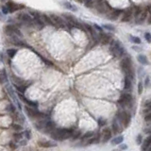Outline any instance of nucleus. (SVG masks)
<instances>
[{"mask_svg": "<svg viewBox=\"0 0 151 151\" xmlns=\"http://www.w3.org/2000/svg\"><path fill=\"white\" fill-rule=\"evenodd\" d=\"M74 129H57L51 132V138L56 141H62L72 136Z\"/></svg>", "mask_w": 151, "mask_h": 151, "instance_id": "1", "label": "nucleus"}, {"mask_svg": "<svg viewBox=\"0 0 151 151\" xmlns=\"http://www.w3.org/2000/svg\"><path fill=\"white\" fill-rule=\"evenodd\" d=\"M110 51L116 58H121L125 54V49L123 47L122 43L118 41H112L111 46H110Z\"/></svg>", "mask_w": 151, "mask_h": 151, "instance_id": "2", "label": "nucleus"}, {"mask_svg": "<svg viewBox=\"0 0 151 151\" xmlns=\"http://www.w3.org/2000/svg\"><path fill=\"white\" fill-rule=\"evenodd\" d=\"M121 68L124 71L125 75L129 77L130 79H133V71H132V65H131V60L130 58L126 57L124 58L121 61Z\"/></svg>", "mask_w": 151, "mask_h": 151, "instance_id": "3", "label": "nucleus"}, {"mask_svg": "<svg viewBox=\"0 0 151 151\" xmlns=\"http://www.w3.org/2000/svg\"><path fill=\"white\" fill-rule=\"evenodd\" d=\"M116 117L118 118V120L120 122L122 123L124 127L129 126L130 123V120H131L130 114L127 112H118L117 114H116Z\"/></svg>", "mask_w": 151, "mask_h": 151, "instance_id": "4", "label": "nucleus"}, {"mask_svg": "<svg viewBox=\"0 0 151 151\" xmlns=\"http://www.w3.org/2000/svg\"><path fill=\"white\" fill-rule=\"evenodd\" d=\"M17 20L20 21L21 23L25 24L26 26H29V27H32L33 26V20L31 19V16H29V14L25 13V12H21L17 15Z\"/></svg>", "mask_w": 151, "mask_h": 151, "instance_id": "5", "label": "nucleus"}, {"mask_svg": "<svg viewBox=\"0 0 151 151\" xmlns=\"http://www.w3.org/2000/svg\"><path fill=\"white\" fill-rule=\"evenodd\" d=\"M5 33L7 34L8 36H21V33L19 31V29H17V27L14 25H8L5 27Z\"/></svg>", "mask_w": 151, "mask_h": 151, "instance_id": "6", "label": "nucleus"}, {"mask_svg": "<svg viewBox=\"0 0 151 151\" xmlns=\"http://www.w3.org/2000/svg\"><path fill=\"white\" fill-rule=\"evenodd\" d=\"M131 101H132V96L130 95V94H123L118 100L119 105H121L122 107H128V106H130L131 104Z\"/></svg>", "mask_w": 151, "mask_h": 151, "instance_id": "7", "label": "nucleus"}, {"mask_svg": "<svg viewBox=\"0 0 151 151\" xmlns=\"http://www.w3.org/2000/svg\"><path fill=\"white\" fill-rule=\"evenodd\" d=\"M146 16H147V11H142L141 9L138 8L136 11V13H135V21H136L137 24L140 25V24H142L145 20Z\"/></svg>", "mask_w": 151, "mask_h": 151, "instance_id": "8", "label": "nucleus"}, {"mask_svg": "<svg viewBox=\"0 0 151 151\" xmlns=\"http://www.w3.org/2000/svg\"><path fill=\"white\" fill-rule=\"evenodd\" d=\"M7 7L9 9V11L10 12H14V11H18V10H21V9H24L25 6L24 5H19V4H16L12 1H9L7 3Z\"/></svg>", "mask_w": 151, "mask_h": 151, "instance_id": "9", "label": "nucleus"}, {"mask_svg": "<svg viewBox=\"0 0 151 151\" xmlns=\"http://www.w3.org/2000/svg\"><path fill=\"white\" fill-rule=\"evenodd\" d=\"M50 18L52 19V21H53V23H54V25L57 26V27L63 28V27L65 26V23H64V21L62 20V18H61V17H60V16H58V15L51 14Z\"/></svg>", "mask_w": 151, "mask_h": 151, "instance_id": "10", "label": "nucleus"}, {"mask_svg": "<svg viewBox=\"0 0 151 151\" xmlns=\"http://www.w3.org/2000/svg\"><path fill=\"white\" fill-rule=\"evenodd\" d=\"M96 9L98 11H100L102 13H105L108 10H111L112 8H110V6H109L106 2L102 1V2H98V3L96 4Z\"/></svg>", "mask_w": 151, "mask_h": 151, "instance_id": "11", "label": "nucleus"}, {"mask_svg": "<svg viewBox=\"0 0 151 151\" xmlns=\"http://www.w3.org/2000/svg\"><path fill=\"white\" fill-rule=\"evenodd\" d=\"M112 137V130H110L109 128H106L105 130H103V132H102V141L106 143L108 142Z\"/></svg>", "mask_w": 151, "mask_h": 151, "instance_id": "12", "label": "nucleus"}, {"mask_svg": "<svg viewBox=\"0 0 151 151\" xmlns=\"http://www.w3.org/2000/svg\"><path fill=\"white\" fill-rule=\"evenodd\" d=\"M133 16V12H132V10L131 9H128L125 12H124V14H123V17H122V21L123 22H130Z\"/></svg>", "mask_w": 151, "mask_h": 151, "instance_id": "13", "label": "nucleus"}, {"mask_svg": "<svg viewBox=\"0 0 151 151\" xmlns=\"http://www.w3.org/2000/svg\"><path fill=\"white\" fill-rule=\"evenodd\" d=\"M99 40H100V42L103 44H109V43H111V41H112V38L110 35L108 34H106V33H100V35H99Z\"/></svg>", "mask_w": 151, "mask_h": 151, "instance_id": "14", "label": "nucleus"}, {"mask_svg": "<svg viewBox=\"0 0 151 151\" xmlns=\"http://www.w3.org/2000/svg\"><path fill=\"white\" fill-rule=\"evenodd\" d=\"M41 19L43 20V22L45 24V25H49V26H55L52 19L50 18V16H47L46 14H41Z\"/></svg>", "mask_w": 151, "mask_h": 151, "instance_id": "15", "label": "nucleus"}, {"mask_svg": "<svg viewBox=\"0 0 151 151\" xmlns=\"http://www.w3.org/2000/svg\"><path fill=\"white\" fill-rule=\"evenodd\" d=\"M44 23L43 22V20L40 18V19H33V27H35L37 29H42L44 27Z\"/></svg>", "mask_w": 151, "mask_h": 151, "instance_id": "16", "label": "nucleus"}, {"mask_svg": "<svg viewBox=\"0 0 151 151\" xmlns=\"http://www.w3.org/2000/svg\"><path fill=\"white\" fill-rule=\"evenodd\" d=\"M143 150H151V136L147 137V139L144 141L142 145Z\"/></svg>", "mask_w": 151, "mask_h": 151, "instance_id": "17", "label": "nucleus"}, {"mask_svg": "<svg viewBox=\"0 0 151 151\" xmlns=\"http://www.w3.org/2000/svg\"><path fill=\"white\" fill-rule=\"evenodd\" d=\"M131 88V79L129 77H125V80H124V89L126 91L130 90Z\"/></svg>", "mask_w": 151, "mask_h": 151, "instance_id": "18", "label": "nucleus"}, {"mask_svg": "<svg viewBox=\"0 0 151 151\" xmlns=\"http://www.w3.org/2000/svg\"><path fill=\"white\" fill-rule=\"evenodd\" d=\"M137 60H138V61L140 62L141 64H143V65H147L148 64L147 58L145 57L144 55H139V56L137 57Z\"/></svg>", "mask_w": 151, "mask_h": 151, "instance_id": "19", "label": "nucleus"}, {"mask_svg": "<svg viewBox=\"0 0 151 151\" xmlns=\"http://www.w3.org/2000/svg\"><path fill=\"white\" fill-rule=\"evenodd\" d=\"M122 12V11H120V10H115V11H113L110 14V17L109 18L112 19V20H116V19L118 18V16L120 15V13Z\"/></svg>", "mask_w": 151, "mask_h": 151, "instance_id": "20", "label": "nucleus"}, {"mask_svg": "<svg viewBox=\"0 0 151 151\" xmlns=\"http://www.w3.org/2000/svg\"><path fill=\"white\" fill-rule=\"evenodd\" d=\"M23 136H24V133L19 132L18 131V133H14V134H13V139H14V141L16 143H18V142H20L21 140L24 139Z\"/></svg>", "mask_w": 151, "mask_h": 151, "instance_id": "21", "label": "nucleus"}, {"mask_svg": "<svg viewBox=\"0 0 151 151\" xmlns=\"http://www.w3.org/2000/svg\"><path fill=\"white\" fill-rule=\"evenodd\" d=\"M98 142H99V136H98V135H97V136H94V135L92 138L89 139V141H88L87 143L89 144H97Z\"/></svg>", "mask_w": 151, "mask_h": 151, "instance_id": "22", "label": "nucleus"}, {"mask_svg": "<svg viewBox=\"0 0 151 151\" xmlns=\"http://www.w3.org/2000/svg\"><path fill=\"white\" fill-rule=\"evenodd\" d=\"M112 130L115 133L120 131V127H119V124L116 120H113V122H112Z\"/></svg>", "mask_w": 151, "mask_h": 151, "instance_id": "23", "label": "nucleus"}, {"mask_svg": "<svg viewBox=\"0 0 151 151\" xmlns=\"http://www.w3.org/2000/svg\"><path fill=\"white\" fill-rule=\"evenodd\" d=\"M123 140H124L123 136H118V137H115L114 139L112 141V143L113 144H120L123 142Z\"/></svg>", "mask_w": 151, "mask_h": 151, "instance_id": "24", "label": "nucleus"}, {"mask_svg": "<svg viewBox=\"0 0 151 151\" xmlns=\"http://www.w3.org/2000/svg\"><path fill=\"white\" fill-rule=\"evenodd\" d=\"M16 53H17V50H16V49H14V48H10V49H8V50H7V54H8V56H9L10 58L14 57Z\"/></svg>", "mask_w": 151, "mask_h": 151, "instance_id": "25", "label": "nucleus"}, {"mask_svg": "<svg viewBox=\"0 0 151 151\" xmlns=\"http://www.w3.org/2000/svg\"><path fill=\"white\" fill-rule=\"evenodd\" d=\"M63 5H64V7L66 8V9L71 10V11H77V8H76V6H74V5H72V4L68 3V2H65Z\"/></svg>", "mask_w": 151, "mask_h": 151, "instance_id": "26", "label": "nucleus"}, {"mask_svg": "<svg viewBox=\"0 0 151 151\" xmlns=\"http://www.w3.org/2000/svg\"><path fill=\"white\" fill-rule=\"evenodd\" d=\"M85 28H86L87 29H88V31H89V33H90L92 36L94 37V38H96V34H95V32H94V30L93 29V28L91 27V26L89 25H85Z\"/></svg>", "mask_w": 151, "mask_h": 151, "instance_id": "27", "label": "nucleus"}, {"mask_svg": "<svg viewBox=\"0 0 151 151\" xmlns=\"http://www.w3.org/2000/svg\"><path fill=\"white\" fill-rule=\"evenodd\" d=\"M84 5L88 8H93L94 6V0H84Z\"/></svg>", "mask_w": 151, "mask_h": 151, "instance_id": "28", "label": "nucleus"}, {"mask_svg": "<svg viewBox=\"0 0 151 151\" xmlns=\"http://www.w3.org/2000/svg\"><path fill=\"white\" fill-rule=\"evenodd\" d=\"M63 17L68 21V23H71V22L75 21L76 20V19L74 18V16H73V15L68 14V13H64V14H63Z\"/></svg>", "mask_w": 151, "mask_h": 151, "instance_id": "29", "label": "nucleus"}, {"mask_svg": "<svg viewBox=\"0 0 151 151\" xmlns=\"http://www.w3.org/2000/svg\"><path fill=\"white\" fill-rule=\"evenodd\" d=\"M11 128H12V129H13L14 130H16V131H21V130H23V127H22L21 125L17 124V123L12 124V125H11Z\"/></svg>", "mask_w": 151, "mask_h": 151, "instance_id": "30", "label": "nucleus"}, {"mask_svg": "<svg viewBox=\"0 0 151 151\" xmlns=\"http://www.w3.org/2000/svg\"><path fill=\"white\" fill-rule=\"evenodd\" d=\"M7 111L10 112V113H12V114H13L15 112V111H16V109H15V107L12 104H10L7 106Z\"/></svg>", "mask_w": 151, "mask_h": 151, "instance_id": "31", "label": "nucleus"}, {"mask_svg": "<svg viewBox=\"0 0 151 151\" xmlns=\"http://www.w3.org/2000/svg\"><path fill=\"white\" fill-rule=\"evenodd\" d=\"M94 135V133L93 132V131H89V132H86L84 135H83V139H85V140H89L90 138H92V137Z\"/></svg>", "mask_w": 151, "mask_h": 151, "instance_id": "32", "label": "nucleus"}, {"mask_svg": "<svg viewBox=\"0 0 151 151\" xmlns=\"http://www.w3.org/2000/svg\"><path fill=\"white\" fill-rule=\"evenodd\" d=\"M30 14L32 15L33 19H40V18H41V13H40V12H38V11H30Z\"/></svg>", "mask_w": 151, "mask_h": 151, "instance_id": "33", "label": "nucleus"}, {"mask_svg": "<svg viewBox=\"0 0 151 151\" xmlns=\"http://www.w3.org/2000/svg\"><path fill=\"white\" fill-rule=\"evenodd\" d=\"M15 88H16V90L18 91L19 93H25L26 87L24 86V85H22V84H18V85H16V86H15Z\"/></svg>", "mask_w": 151, "mask_h": 151, "instance_id": "34", "label": "nucleus"}, {"mask_svg": "<svg viewBox=\"0 0 151 151\" xmlns=\"http://www.w3.org/2000/svg\"><path fill=\"white\" fill-rule=\"evenodd\" d=\"M130 41L134 43H137V44L141 43V39L137 36H130Z\"/></svg>", "mask_w": 151, "mask_h": 151, "instance_id": "35", "label": "nucleus"}, {"mask_svg": "<svg viewBox=\"0 0 151 151\" xmlns=\"http://www.w3.org/2000/svg\"><path fill=\"white\" fill-rule=\"evenodd\" d=\"M40 145H42V146H44V147H49V146H52V145H54V144H52V143H50V142H41V143H39Z\"/></svg>", "mask_w": 151, "mask_h": 151, "instance_id": "36", "label": "nucleus"}, {"mask_svg": "<svg viewBox=\"0 0 151 151\" xmlns=\"http://www.w3.org/2000/svg\"><path fill=\"white\" fill-rule=\"evenodd\" d=\"M80 136V131L79 130H74V132L72 133V138L73 139H77V138H79Z\"/></svg>", "mask_w": 151, "mask_h": 151, "instance_id": "37", "label": "nucleus"}, {"mask_svg": "<svg viewBox=\"0 0 151 151\" xmlns=\"http://www.w3.org/2000/svg\"><path fill=\"white\" fill-rule=\"evenodd\" d=\"M144 38H145V41H146L147 43H151V33H149V32L144 33Z\"/></svg>", "mask_w": 151, "mask_h": 151, "instance_id": "38", "label": "nucleus"}, {"mask_svg": "<svg viewBox=\"0 0 151 151\" xmlns=\"http://www.w3.org/2000/svg\"><path fill=\"white\" fill-rule=\"evenodd\" d=\"M104 29H108V30H112V31H113L114 30V27L113 26H112V25H105L104 27H103Z\"/></svg>", "mask_w": 151, "mask_h": 151, "instance_id": "39", "label": "nucleus"}, {"mask_svg": "<svg viewBox=\"0 0 151 151\" xmlns=\"http://www.w3.org/2000/svg\"><path fill=\"white\" fill-rule=\"evenodd\" d=\"M105 124H106V120H105V119H103V118L98 119V125H99V127L104 126Z\"/></svg>", "mask_w": 151, "mask_h": 151, "instance_id": "40", "label": "nucleus"}, {"mask_svg": "<svg viewBox=\"0 0 151 151\" xmlns=\"http://www.w3.org/2000/svg\"><path fill=\"white\" fill-rule=\"evenodd\" d=\"M142 92H143V83L139 82L138 83V93L141 94H142Z\"/></svg>", "mask_w": 151, "mask_h": 151, "instance_id": "41", "label": "nucleus"}, {"mask_svg": "<svg viewBox=\"0 0 151 151\" xmlns=\"http://www.w3.org/2000/svg\"><path fill=\"white\" fill-rule=\"evenodd\" d=\"M24 136L27 138V140L30 139V137H31V135H30V131H29V130H26L25 133H24Z\"/></svg>", "mask_w": 151, "mask_h": 151, "instance_id": "42", "label": "nucleus"}, {"mask_svg": "<svg viewBox=\"0 0 151 151\" xmlns=\"http://www.w3.org/2000/svg\"><path fill=\"white\" fill-rule=\"evenodd\" d=\"M144 120H145L146 122H151V112H149V113H147V114L145 115Z\"/></svg>", "mask_w": 151, "mask_h": 151, "instance_id": "43", "label": "nucleus"}, {"mask_svg": "<svg viewBox=\"0 0 151 151\" xmlns=\"http://www.w3.org/2000/svg\"><path fill=\"white\" fill-rule=\"evenodd\" d=\"M2 12H3L4 14H8V13L10 12L7 6H4V7H2Z\"/></svg>", "mask_w": 151, "mask_h": 151, "instance_id": "44", "label": "nucleus"}, {"mask_svg": "<svg viewBox=\"0 0 151 151\" xmlns=\"http://www.w3.org/2000/svg\"><path fill=\"white\" fill-rule=\"evenodd\" d=\"M148 11H149V14H148V18H147V24L151 25V9H149Z\"/></svg>", "mask_w": 151, "mask_h": 151, "instance_id": "45", "label": "nucleus"}, {"mask_svg": "<svg viewBox=\"0 0 151 151\" xmlns=\"http://www.w3.org/2000/svg\"><path fill=\"white\" fill-rule=\"evenodd\" d=\"M145 107H146V109H147V110L151 111V101H149V102H146V103H145Z\"/></svg>", "mask_w": 151, "mask_h": 151, "instance_id": "46", "label": "nucleus"}, {"mask_svg": "<svg viewBox=\"0 0 151 151\" xmlns=\"http://www.w3.org/2000/svg\"><path fill=\"white\" fill-rule=\"evenodd\" d=\"M137 144H141V142H142V136L141 135H138L137 136Z\"/></svg>", "mask_w": 151, "mask_h": 151, "instance_id": "47", "label": "nucleus"}, {"mask_svg": "<svg viewBox=\"0 0 151 151\" xmlns=\"http://www.w3.org/2000/svg\"><path fill=\"white\" fill-rule=\"evenodd\" d=\"M14 144H15V143L11 142V143H10V146H11V148H16L17 147V144H16V145H14Z\"/></svg>", "mask_w": 151, "mask_h": 151, "instance_id": "48", "label": "nucleus"}, {"mask_svg": "<svg viewBox=\"0 0 151 151\" xmlns=\"http://www.w3.org/2000/svg\"><path fill=\"white\" fill-rule=\"evenodd\" d=\"M94 29H97V30H98V31H100V32L102 31V29H101L100 27H98L97 25H94Z\"/></svg>", "mask_w": 151, "mask_h": 151, "instance_id": "49", "label": "nucleus"}, {"mask_svg": "<svg viewBox=\"0 0 151 151\" xmlns=\"http://www.w3.org/2000/svg\"><path fill=\"white\" fill-rule=\"evenodd\" d=\"M144 131H145V132H146V133H151V127H150V128H149V129H148V128H147V129H146V130H144Z\"/></svg>", "mask_w": 151, "mask_h": 151, "instance_id": "50", "label": "nucleus"}, {"mask_svg": "<svg viewBox=\"0 0 151 151\" xmlns=\"http://www.w3.org/2000/svg\"><path fill=\"white\" fill-rule=\"evenodd\" d=\"M2 20H4V16H3V13L0 12V21H2Z\"/></svg>", "mask_w": 151, "mask_h": 151, "instance_id": "51", "label": "nucleus"}, {"mask_svg": "<svg viewBox=\"0 0 151 151\" xmlns=\"http://www.w3.org/2000/svg\"><path fill=\"white\" fill-rule=\"evenodd\" d=\"M148 82H149V79H145V83H146V85H147V83H148Z\"/></svg>", "mask_w": 151, "mask_h": 151, "instance_id": "52", "label": "nucleus"}, {"mask_svg": "<svg viewBox=\"0 0 151 151\" xmlns=\"http://www.w3.org/2000/svg\"><path fill=\"white\" fill-rule=\"evenodd\" d=\"M79 2H84V0H79Z\"/></svg>", "mask_w": 151, "mask_h": 151, "instance_id": "53", "label": "nucleus"}]
</instances>
